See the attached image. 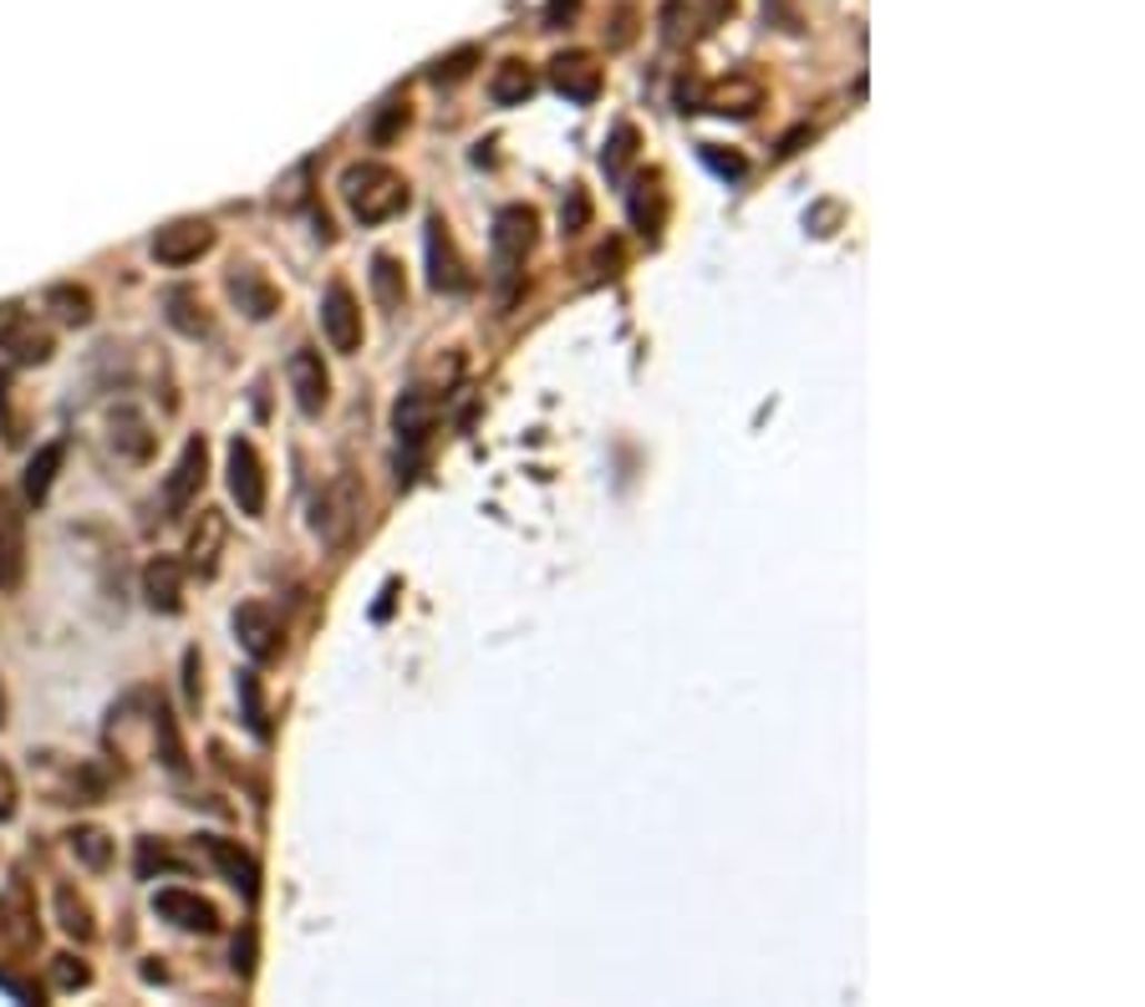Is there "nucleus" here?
<instances>
[{
	"label": "nucleus",
	"instance_id": "nucleus-1",
	"mask_svg": "<svg viewBox=\"0 0 1145 1007\" xmlns=\"http://www.w3.org/2000/svg\"><path fill=\"white\" fill-rule=\"evenodd\" d=\"M341 205H347V215L357 219V225H387L392 215H402L412 199L408 179H402L398 168L387 163H347L341 168Z\"/></svg>",
	"mask_w": 1145,
	"mask_h": 1007
},
{
	"label": "nucleus",
	"instance_id": "nucleus-2",
	"mask_svg": "<svg viewBox=\"0 0 1145 1007\" xmlns=\"http://www.w3.org/2000/svg\"><path fill=\"white\" fill-rule=\"evenodd\" d=\"M489 250H495V286L499 296H515L519 270H525V255L535 250V209L530 205H505L495 215V229H489Z\"/></svg>",
	"mask_w": 1145,
	"mask_h": 1007
},
{
	"label": "nucleus",
	"instance_id": "nucleus-3",
	"mask_svg": "<svg viewBox=\"0 0 1145 1007\" xmlns=\"http://www.w3.org/2000/svg\"><path fill=\"white\" fill-rule=\"evenodd\" d=\"M357 519H362V483L351 479V473H341V479H331L321 489L311 525L326 545H347L351 529H357Z\"/></svg>",
	"mask_w": 1145,
	"mask_h": 1007
},
{
	"label": "nucleus",
	"instance_id": "nucleus-4",
	"mask_svg": "<svg viewBox=\"0 0 1145 1007\" xmlns=\"http://www.w3.org/2000/svg\"><path fill=\"white\" fill-rule=\"evenodd\" d=\"M422 250H428V286L438 290V296H454V290H469L474 276L469 265H464V255H458L454 235H448L444 215H428V229H422Z\"/></svg>",
	"mask_w": 1145,
	"mask_h": 1007
},
{
	"label": "nucleus",
	"instance_id": "nucleus-5",
	"mask_svg": "<svg viewBox=\"0 0 1145 1007\" xmlns=\"http://www.w3.org/2000/svg\"><path fill=\"white\" fill-rule=\"evenodd\" d=\"M225 473H229V493H235V504H240V515L245 519L266 515V493H270L266 489V463H260V453H255L250 438H235V443H229Z\"/></svg>",
	"mask_w": 1145,
	"mask_h": 1007
},
{
	"label": "nucleus",
	"instance_id": "nucleus-6",
	"mask_svg": "<svg viewBox=\"0 0 1145 1007\" xmlns=\"http://www.w3.org/2000/svg\"><path fill=\"white\" fill-rule=\"evenodd\" d=\"M215 250V225L199 215H183V219H169V225L153 235V260L158 265H193L199 255Z\"/></svg>",
	"mask_w": 1145,
	"mask_h": 1007
},
{
	"label": "nucleus",
	"instance_id": "nucleus-7",
	"mask_svg": "<svg viewBox=\"0 0 1145 1007\" xmlns=\"http://www.w3.org/2000/svg\"><path fill=\"white\" fill-rule=\"evenodd\" d=\"M205 473H209V443H205V438H189V443H183V453H179V463H173V473L163 479V515L179 519L183 509L199 499Z\"/></svg>",
	"mask_w": 1145,
	"mask_h": 1007
},
{
	"label": "nucleus",
	"instance_id": "nucleus-8",
	"mask_svg": "<svg viewBox=\"0 0 1145 1007\" xmlns=\"http://www.w3.org/2000/svg\"><path fill=\"white\" fill-rule=\"evenodd\" d=\"M286 377H290V392H296V408L306 418H321L326 402H331V377H326V361L316 347H296L286 361Z\"/></svg>",
	"mask_w": 1145,
	"mask_h": 1007
},
{
	"label": "nucleus",
	"instance_id": "nucleus-9",
	"mask_svg": "<svg viewBox=\"0 0 1145 1007\" xmlns=\"http://www.w3.org/2000/svg\"><path fill=\"white\" fill-rule=\"evenodd\" d=\"M321 331L326 341H331V351H341V357H351V351L362 347V306H357V296H351L347 286H326L321 296Z\"/></svg>",
	"mask_w": 1145,
	"mask_h": 1007
},
{
	"label": "nucleus",
	"instance_id": "nucleus-10",
	"mask_svg": "<svg viewBox=\"0 0 1145 1007\" xmlns=\"http://www.w3.org/2000/svg\"><path fill=\"white\" fill-rule=\"evenodd\" d=\"M235 636H240V647L250 651V661H260V667L286 651V636H280L276 611L260 606V600H245L240 611H235Z\"/></svg>",
	"mask_w": 1145,
	"mask_h": 1007
},
{
	"label": "nucleus",
	"instance_id": "nucleus-11",
	"mask_svg": "<svg viewBox=\"0 0 1145 1007\" xmlns=\"http://www.w3.org/2000/svg\"><path fill=\"white\" fill-rule=\"evenodd\" d=\"M550 87L566 102H596L601 97V61L591 57V51H560V57H550Z\"/></svg>",
	"mask_w": 1145,
	"mask_h": 1007
},
{
	"label": "nucleus",
	"instance_id": "nucleus-12",
	"mask_svg": "<svg viewBox=\"0 0 1145 1007\" xmlns=\"http://www.w3.org/2000/svg\"><path fill=\"white\" fill-rule=\"evenodd\" d=\"M0 931H6V941H16L21 951H31L41 941V921H37V896H31V886H26V876L6 880V890H0Z\"/></svg>",
	"mask_w": 1145,
	"mask_h": 1007
},
{
	"label": "nucleus",
	"instance_id": "nucleus-13",
	"mask_svg": "<svg viewBox=\"0 0 1145 1007\" xmlns=\"http://www.w3.org/2000/svg\"><path fill=\"white\" fill-rule=\"evenodd\" d=\"M225 290L250 321H270V316L280 311V290L270 286V276L266 270H255V265H229Z\"/></svg>",
	"mask_w": 1145,
	"mask_h": 1007
},
{
	"label": "nucleus",
	"instance_id": "nucleus-14",
	"mask_svg": "<svg viewBox=\"0 0 1145 1007\" xmlns=\"http://www.w3.org/2000/svg\"><path fill=\"white\" fill-rule=\"evenodd\" d=\"M26 580V519L11 493H0V590Z\"/></svg>",
	"mask_w": 1145,
	"mask_h": 1007
},
{
	"label": "nucleus",
	"instance_id": "nucleus-15",
	"mask_svg": "<svg viewBox=\"0 0 1145 1007\" xmlns=\"http://www.w3.org/2000/svg\"><path fill=\"white\" fill-rule=\"evenodd\" d=\"M153 911L163 916V921L183 926V931H199V936H215L219 931V911L209 906L205 896H193V890H158Z\"/></svg>",
	"mask_w": 1145,
	"mask_h": 1007
},
{
	"label": "nucleus",
	"instance_id": "nucleus-16",
	"mask_svg": "<svg viewBox=\"0 0 1145 1007\" xmlns=\"http://www.w3.org/2000/svg\"><path fill=\"white\" fill-rule=\"evenodd\" d=\"M143 596L153 611L163 616H179L183 611V565L173 555H153L143 565Z\"/></svg>",
	"mask_w": 1145,
	"mask_h": 1007
},
{
	"label": "nucleus",
	"instance_id": "nucleus-17",
	"mask_svg": "<svg viewBox=\"0 0 1145 1007\" xmlns=\"http://www.w3.org/2000/svg\"><path fill=\"white\" fill-rule=\"evenodd\" d=\"M0 351H6L11 361H21V367H37V361L51 357V331H41L37 316L16 311L11 321L0 326Z\"/></svg>",
	"mask_w": 1145,
	"mask_h": 1007
},
{
	"label": "nucleus",
	"instance_id": "nucleus-18",
	"mask_svg": "<svg viewBox=\"0 0 1145 1007\" xmlns=\"http://www.w3.org/2000/svg\"><path fill=\"white\" fill-rule=\"evenodd\" d=\"M703 108L718 112V118H748V112L764 108V87L754 82V77L734 72V77H724V82H713L708 92H703Z\"/></svg>",
	"mask_w": 1145,
	"mask_h": 1007
},
{
	"label": "nucleus",
	"instance_id": "nucleus-19",
	"mask_svg": "<svg viewBox=\"0 0 1145 1007\" xmlns=\"http://www.w3.org/2000/svg\"><path fill=\"white\" fill-rule=\"evenodd\" d=\"M627 215H631V225H637V235H647V240H657V235H663V225H667V193H663V179H657V173H647V179L631 183Z\"/></svg>",
	"mask_w": 1145,
	"mask_h": 1007
},
{
	"label": "nucleus",
	"instance_id": "nucleus-20",
	"mask_svg": "<svg viewBox=\"0 0 1145 1007\" xmlns=\"http://www.w3.org/2000/svg\"><path fill=\"white\" fill-rule=\"evenodd\" d=\"M199 845H205V855L219 865V870H225V880H229L235 890H245V896H255V890H260V870H255V860L240 850V845H235V839L205 835Z\"/></svg>",
	"mask_w": 1145,
	"mask_h": 1007
},
{
	"label": "nucleus",
	"instance_id": "nucleus-21",
	"mask_svg": "<svg viewBox=\"0 0 1145 1007\" xmlns=\"http://www.w3.org/2000/svg\"><path fill=\"white\" fill-rule=\"evenodd\" d=\"M438 422V397L422 392V387H412V392L398 397V408H392V428H398V438H408V443H422L428 432H434Z\"/></svg>",
	"mask_w": 1145,
	"mask_h": 1007
},
{
	"label": "nucleus",
	"instance_id": "nucleus-22",
	"mask_svg": "<svg viewBox=\"0 0 1145 1007\" xmlns=\"http://www.w3.org/2000/svg\"><path fill=\"white\" fill-rule=\"evenodd\" d=\"M530 97H535V67L530 61H519V57L499 61L495 77H489V102H495V108H519V102H530Z\"/></svg>",
	"mask_w": 1145,
	"mask_h": 1007
},
{
	"label": "nucleus",
	"instance_id": "nucleus-23",
	"mask_svg": "<svg viewBox=\"0 0 1145 1007\" xmlns=\"http://www.w3.org/2000/svg\"><path fill=\"white\" fill-rule=\"evenodd\" d=\"M219 550H225V515H219V509H199V525H193V535H189V565L199 576H215Z\"/></svg>",
	"mask_w": 1145,
	"mask_h": 1007
},
{
	"label": "nucleus",
	"instance_id": "nucleus-24",
	"mask_svg": "<svg viewBox=\"0 0 1145 1007\" xmlns=\"http://www.w3.org/2000/svg\"><path fill=\"white\" fill-rule=\"evenodd\" d=\"M153 428H148V418L138 408H118L112 412V448H118L122 458H133V463H148V453H153Z\"/></svg>",
	"mask_w": 1145,
	"mask_h": 1007
},
{
	"label": "nucleus",
	"instance_id": "nucleus-25",
	"mask_svg": "<svg viewBox=\"0 0 1145 1007\" xmlns=\"http://www.w3.org/2000/svg\"><path fill=\"white\" fill-rule=\"evenodd\" d=\"M163 311H169V326L183 336H209L215 331V316L205 311V300L193 296L189 286H173L169 296H163Z\"/></svg>",
	"mask_w": 1145,
	"mask_h": 1007
},
{
	"label": "nucleus",
	"instance_id": "nucleus-26",
	"mask_svg": "<svg viewBox=\"0 0 1145 1007\" xmlns=\"http://www.w3.org/2000/svg\"><path fill=\"white\" fill-rule=\"evenodd\" d=\"M61 458H67V443H41L37 453H31V463H26V499L31 504H47V493H51V483H57V473H61Z\"/></svg>",
	"mask_w": 1145,
	"mask_h": 1007
},
{
	"label": "nucleus",
	"instance_id": "nucleus-27",
	"mask_svg": "<svg viewBox=\"0 0 1145 1007\" xmlns=\"http://www.w3.org/2000/svg\"><path fill=\"white\" fill-rule=\"evenodd\" d=\"M57 921L61 931L72 936V941H92L97 936V921H92V906H87V896L77 886H57Z\"/></svg>",
	"mask_w": 1145,
	"mask_h": 1007
},
{
	"label": "nucleus",
	"instance_id": "nucleus-28",
	"mask_svg": "<svg viewBox=\"0 0 1145 1007\" xmlns=\"http://www.w3.org/2000/svg\"><path fill=\"white\" fill-rule=\"evenodd\" d=\"M153 744H158V758H163V768H169V774H189V754H183L179 722H173V712L163 708V702L153 708Z\"/></svg>",
	"mask_w": 1145,
	"mask_h": 1007
},
{
	"label": "nucleus",
	"instance_id": "nucleus-29",
	"mask_svg": "<svg viewBox=\"0 0 1145 1007\" xmlns=\"http://www.w3.org/2000/svg\"><path fill=\"white\" fill-rule=\"evenodd\" d=\"M372 296L387 311H402V300H408V280H402V265L392 255H372Z\"/></svg>",
	"mask_w": 1145,
	"mask_h": 1007
},
{
	"label": "nucleus",
	"instance_id": "nucleus-30",
	"mask_svg": "<svg viewBox=\"0 0 1145 1007\" xmlns=\"http://www.w3.org/2000/svg\"><path fill=\"white\" fill-rule=\"evenodd\" d=\"M235 687H240V702H245V722H250L255 738H270V712H266V687H260V671L245 667L240 677H235Z\"/></svg>",
	"mask_w": 1145,
	"mask_h": 1007
},
{
	"label": "nucleus",
	"instance_id": "nucleus-31",
	"mask_svg": "<svg viewBox=\"0 0 1145 1007\" xmlns=\"http://www.w3.org/2000/svg\"><path fill=\"white\" fill-rule=\"evenodd\" d=\"M408 118H412L408 97H387L382 108H377L372 128H367V143H372V148H387V143H392V138H398L402 128H408Z\"/></svg>",
	"mask_w": 1145,
	"mask_h": 1007
},
{
	"label": "nucleus",
	"instance_id": "nucleus-32",
	"mask_svg": "<svg viewBox=\"0 0 1145 1007\" xmlns=\"http://www.w3.org/2000/svg\"><path fill=\"white\" fill-rule=\"evenodd\" d=\"M484 61V51L479 47H458V51H448V57H438L434 67H428V82H438V87H458L464 77H474V67Z\"/></svg>",
	"mask_w": 1145,
	"mask_h": 1007
},
{
	"label": "nucleus",
	"instance_id": "nucleus-33",
	"mask_svg": "<svg viewBox=\"0 0 1145 1007\" xmlns=\"http://www.w3.org/2000/svg\"><path fill=\"white\" fill-rule=\"evenodd\" d=\"M47 306L67 326H87V321H92V296H87L82 286H51L47 290Z\"/></svg>",
	"mask_w": 1145,
	"mask_h": 1007
},
{
	"label": "nucleus",
	"instance_id": "nucleus-34",
	"mask_svg": "<svg viewBox=\"0 0 1145 1007\" xmlns=\"http://www.w3.org/2000/svg\"><path fill=\"white\" fill-rule=\"evenodd\" d=\"M67 845H72V855L87 865V870H108L112 865V839L102 835V829H72Z\"/></svg>",
	"mask_w": 1145,
	"mask_h": 1007
},
{
	"label": "nucleus",
	"instance_id": "nucleus-35",
	"mask_svg": "<svg viewBox=\"0 0 1145 1007\" xmlns=\"http://www.w3.org/2000/svg\"><path fill=\"white\" fill-rule=\"evenodd\" d=\"M637 128H631V122H621V128L611 132V143H606V153H601V168H606V179H621V173H627V163L631 158H637Z\"/></svg>",
	"mask_w": 1145,
	"mask_h": 1007
},
{
	"label": "nucleus",
	"instance_id": "nucleus-36",
	"mask_svg": "<svg viewBox=\"0 0 1145 1007\" xmlns=\"http://www.w3.org/2000/svg\"><path fill=\"white\" fill-rule=\"evenodd\" d=\"M591 229V193L586 183H570L560 199V235H586Z\"/></svg>",
	"mask_w": 1145,
	"mask_h": 1007
},
{
	"label": "nucleus",
	"instance_id": "nucleus-37",
	"mask_svg": "<svg viewBox=\"0 0 1145 1007\" xmlns=\"http://www.w3.org/2000/svg\"><path fill=\"white\" fill-rule=\"evenodd\" d=\"M311 199V163H296L286 179L276 183V205L280 209H301Z\"/></svg>",
	"mask_w": 1145,
	"mask_h": 1007
},
{
	"label": "nucleus",
	"instance_id": "nucleus-38",
	"mask_svg": "<svg viewBox=\"0 0 1145 1007\" xmlns=\"http://www.w3.org/2000/svg\"><path fill=\"white\" fill-rule=\"evenodd\" d=\"M698 153H703V163L718 173V179H744L748 173V163H744V153H734V148H718V143H698Z\"/></svg>",
	"mask_w": 1145,
	"mask_h": 1007
},
{
	"label": "nucleus",
	"instance_id": "nucleus-39",
	"mask_svg": "<svg viewBox=\"0 0 1145 1007\" xmlns=\"http://www.w3.org/2000/svg\"><path fill=\"white\" fill-rule=\"evenodd\" d=\"M51 983H57L61 993H77V987L92 983V971H87V961H77V957H57L51 961Z\"/></svg>",
	"mask_w": 1145,
	"mask_h": 1007
},
{
	"label": "nucleus",
	"instance_id": "nucleus-40",
	"mask_svg": "<svg viewBox=\"0 0 1145 1007\" xmlns=\"http://www.w3.org/2000/svg\"><path fill=\"white\" fill-rule=\"evenodd\" d=\"M183 702L189 708H199V651H183Z\"/></svg>",
	"mask_w": 1145,
	"mask_h": 1007
},
{
	"label": "nucleus",
	"instance_id": "nucleus-41",
	"mask_svg": "<svg viewBox=\"0 0 1145 1007\" xmlns=\"http://www.w3.org/2000/svg\"><path fill=\"white\" fill-rule=\"evenodd\" d=\"M235 971H245V977L255 971V926H245V931L235 936Z\"/></svg>",
	"mask_w": 1145,
	"mask_h": 1007
},
{
	"label": "nucleus",
	"instance_id": "nucleus-42",
	"mask_svg": "<svg viewBox=\"0 0 1145 1007\" xmlns=\"http://www.w3.org/2000/svg\"><path fill=\"white\" fill-rule=\"evenodd\" d=\"M576 11H580V0H550V6H545V26L560 31V26L576 21Z\"/></svg>",
	"mask_w": 1145,
	"mask_h": 1007
},
{
	"label": "nucleus",
	"instance_id": "nucleus-43",
	"mask_svg": "<svg viewBox=\"0 0 1145 1007\" xmlns=\"http://www.w3.org/2000/svg\"><path fill=\"white\" fill-rule=\"evenodd\" d=\"M16 815V774L6 764H0V819Z\"/></svg>",
	"mask_w": 1145,
	"mask_h": 1007
},
{
	"label": "nucleus",
	"instance_id": "nucleus-44",
	"mask_svg": "<svg viewBox=\"0 0 1145 1007\" xmlns=\"http://www.w3.org/2000/svg\"><path fill=\"white\" fill-rule=\"evenodd\" d=\"M631 41V11H621L616 16V31H611V47H627Z\"/></svg>",
	"mask_w": 1145,
	"mask_h": 1007
},
{
	"label": "nucleus",
	"instance_id": "nucleus-45",
	"mask_svg": "<svg viewBox=\"0 0 1145 1007\" xmlns=\"http://www.w3.org/2000/svg\"><path fill=\"white\" fill-rule=\"evenodd\" d=\"M392 596H398V580H387V586H382V600H377V611H372L377 621H387V611H392Z\"/></svg>",
	"mask_w": 1145,
	"mask_h": 1007
},
{
	"label": "nucleus",
	"instance_id": "nucleus-46",
	"mask_svg": "<svg viewBox=\"0 0 1145 1007\" xmlns=\"http://www.w3.org/2000/svg\"><path fill=\"white\" fill-rule=\"evenodd\" d=\"M805 138H809V128H795V132H789V138H784V143H779V158L799 153V143H805Z\"/></svg>",
	"mask_w": 1145,
	"mask_h": 1007
},
{
	"label": "nucleus",
	"instance_id": "nucleus-47",
	"mask_svg": "<svg viewBox=\"0 0 1145 1007\" xmlns=\"http://www.w3.org/2000/svg\"><path fill=\"white\" fill-rule=\"evenodd\" d=\"M718 16H734V0H708V26L718 21Z\"/></svg>",
	"mask_w": 1145,
	"mask_h": 1007
},
{
	"label": "nucleus",
	"instance_id": "nucleus-48",
	"mask_svg": "<svg viewBox=\"0 0 1145 1007\" xmlns=\"http://www.w3.org/2000/svg\"><path fill=\"white\" fill-rule=\"evenodd\" d=\"M0 722H6V697H0Z\"/></svg>",
	"mask_w": 1145,
	"mask_h": 1007
}]
</instances>
